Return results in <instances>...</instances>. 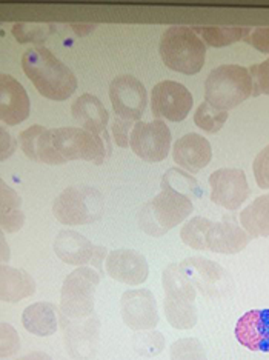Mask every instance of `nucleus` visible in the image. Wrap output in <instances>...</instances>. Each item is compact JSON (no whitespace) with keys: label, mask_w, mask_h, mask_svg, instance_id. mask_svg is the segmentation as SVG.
<instances>
[{"label":"nucleus","mask_w":269,"mask_h":360,"mask_svg":"<svg viewBox=\"0 0 269 360\" xmlns=\"http://www.w3.org/2000/svg\"><path fill=\"white\" fill-rule=\"evenodd\" d=\"M163 290H165L166 321L177 330H191L197 323L195 308V288L192 282L183 274L178 264H171L163 271Z\"/></svg>","instance_id":"obj_4"},{"label":"nucleus","mask_w":269,"mask_h":360,"mask_svg":"<svg viewBox=\"0 0 269 360\" xmlns=\"http://www.w3.org/2000/svg\"><path fill=\"white\" fill-rule=\"evenodd\" d=\"M240 224L251 237H269V194L260 195L240 212Z\"/></svg>","instance_id":"obj_25"},{"label":"nucleus","mask_w":269,"mask_h":360,"mask_svg":"<svg viewBox=\"0 0 269 360\" xmlns=\"http://www.w3.org/2000/svg\"><path fill=\"white\" fill-rule=\"evenodd\" d=\"M235 338L244 348L269 353V309H252L239 319Z\"/></svg>","instance_id":"obj_19"},{"label":"nucleus","mask_w":269,"mask_h":360,"mask_svg":"<svg viewBox=\"0 0 269 360\" xmlns=\"http://www.w3.org/2000/svg\"><path fill=\"white\" fill-rule=\"evenodd\" d=\"M54 252L65 264L76 266L93 265L99 273H102V264L108 257L107 248L94 245L86 237L72 230H63L57 234Z\"/></svg>","instance_id":"obj_10"},{"label":"nucleus","mask_w":269,"mask_h":360,"mask_svg":"<svg viewBox=\"0 0 269 360\" xmlns=\"http://www.w3.org/2000/svg\"><path fill=\"white\" fill-rule=\"evenodd\" d=\"M243 40L257 51L269 54V28H244Z\"/></svg>","instance_id":"obj_34"},{"label":"nucleus","mask_w":269,"mask_h":360,"mask_svg":"<svg viewBox=\"0 0 269 360\" xmlns=\"http://www.w3.org/2000/svg\"><path fill=\"white\" fill-rule=\"evenodd\" d=\"M22 208V198L11 186L5 182L0 184V214L11 211H19Z\"/></svg>","instance_id":"obj_35"},{"label":"nucleus","mask_w":269,"mask_h":360,"mask_svg":"<svg viewBox=\"0 0 269 360\" xmlns=\"http://www.w3.org/2000/svg\"><path fill=\"white\" fill-rule=\"evenodd\" d=\"M37 285L32 277L19 268L2 266L0 269V297L4 302H18L31 297L36 292Z\"/></svg>","instance_id":"obj_24"},{"label":"nucleus","mask_w":269,"mask_h":360,"mask_svg":"<svg viewBox=\"0 0 269 360\" xmlns=\"http://www.w3.org/2000/svg\"><path fill=\"white\" fill-rule=\"evenodd\" d=\"M60 326L65 333V347L71 357L86 360L96 354L100 340V321L97 314L79 321L60 314Z\"/></svg>","instance_id":"obj_11"},{"label":"nucleus","mask_w":269,"mask_h":360,"mask_svg":"<svg viewBox=\"0 0 269 360\" xmlns=\"http://www.w3.org/2000/svg\"><path fill=\"white\" fill-rule=\"evenodd\" d=\"M192 31L197 34L205 45L220 48L239 42L243 39L242 27H194Z\"/></svg>","instance_id":"obj_26"},{"label":"nucleus","mask_w":269,"mask_h":360,"mask_svg":"<svg viewBox=\"0 0 269 360\" xmlns=\"http://www.w3.org/2000/svg\"><path fill=\"white\" fill-rule=\"evenodd\" d=\"M0 224L6 233H18L25 225V212L22 210L0 214Z\"/></svg>","instance_id":"obj_37"},{"label":"nucleus","mask_w":269,"mask_h":360,"mask_svg":"<svg viewBox=\"0 0 269 360\" xmlns=\"http://www.w3.org/2000/svg\"><path fill=\"white\" fill-rule=\"evenodd\" d=\"M105 269L114 281L125 285H142L150 276V264L140 252L129 248L111 251L105 260Z\"/></svg>","instance_id":"obj_16"},{"label":"nucleus","mask_w":269,"mask_h":360,"mask_svg":"<svg viewBox=\"0 0 269 360\" xmlns=\"http://www.w3.org/2000/svg\"><path fill=\"white\" fill-rule=\"evenodd\" d=\"M99 282L100 273L88 266H80L68 274L60 291V314L74 321L96 314V291Z\"/></svg>","instance_id":"obj_8"},{"label":"nucleus","mask_w":269,"mask_h":360,"mask_svg":"<svg viewBox=\"0 0 269 360\" xmlns=\"http://www.w3.org/2000/svg\"><path fill=\"white\" fill-rule=\"evenodd\" d=\"M133 347L137 354L143 357H154L165 348V338L159 331H140L134 334Z\"/></svg>","instance_id":"obj_28"},{"label":"nucleus","mask_w":269,"mask_h":360,"mask_svg":"<svg viewBox=\"0 0 269 360\" xmlns=\"http://www.w3.org/2000/svg\"><path fill=\"white\" fill-rule=\"evenodd\" d=\"M110 99L117 117L134 122L143 116L148 103V93L140 80L126 75L111 82Z\"/></svg>","instance_id":"obj_13"},{"label":"nucleus","mask_w":269,"mask_h":360,"mask_svg":"<svg viewBox=\"0 0 269 360\" xmlns=\"http://www.w3.org/2000/svg\"><path fill=\"white\" fill-rule=\"evenodd\" d=\"M22 68L46 99L67 101L76 93V75L48 48L32 46L27 50L22 56Z\"/></svg>","instance_id":"obj_1"},{"label":"nucleus","mask_w":269,"mask_h":360,"mask_svg":"<svg viewBox=\"0 0 269 360\" xmlns=\"http://www.w3.org/2000/svg\"><path fill=\"white\" fill-rule=\"evenodd\" d=\"M171 360H206L205 349L200 340L194 338L178 339L171 345L169 351Z\"/></svg>","instance_id":"obj_29"},{"label":"nucleus","mask_w":269,"mask_h":360,"mask_svg":"<svg viewBox=\"0 0 269 360\" xmlns=\"http://www.w3.org/2000/svg\"><path fill=\"white\" fill-rule=\"evenodd\" d=\"M252 237L234 222H213L211 220L205 236V251L220 255H237L247 248Z\"/></svg>","instance_id":"obj_18"},{"label":"nucleus","mask_w":269,"mask_h":360,"mask_svg":"<svg viewBox=\"0 0 269 360\" xmlns=\"http://www.w3.org/2000/svg\"><path fill=\"white\" fill-rule=\"evenodd\" d=\"M160 56L168 68L186 76L197 75L206 59V45L192 28H168L160 39Z\"/></svg>","instance_id":"obj_3"},{"label":"nucleus","mask_w":269,"mask_h":360,"mask_svg":"<svg viewBox=\"0 0 269 360\" xmlns=\"http://www.w3.org/2000/svg\"><path fill=\"white\" fill-rule=\"evenodd\" d=\"M22 323L31 334L39 335V338H48L59 328L60 313L53 304L37 302L23 311Z\"/></svg>","instance_id":"obj_23"},{"label":"nucleus","mask_w":269,"mask_h":360,"mask_svg":"<svg viewBox=\"0 0 269 360\" xmlns=\"http://www.w3.org/2000/svg\"><path fill=\"white\" fill-rule=\"evenodd\" d=\"M192 94L185 85L174 80H163L154 86L151 96L152 114L171 122H182L192 108Z\"/></svg>","instance_id":"obj_12"},{"label":"nucleus","mask_w":269,"mask_h":360,"mask_svg":"<svg viewBox=\"0 0 269 360\" xmlns=\"http://www.w3.org/2000/svg\"><path fill=\"white\" fill-rule=\"evenodd\" d=\"M129 146L145 162H162L171 150V131L162 119L137 122L129 136Z\"/></svg>","instance_id":"obj_9"},{"label":"nucleus","mask_w":269,"mask_h":360,"mask_svg":"<svg viewBox=\"0 0 269 360\" xmlns=\"http://www.w3.org/2000/svg\"><path fill=\"white\" fill-rule=\"evenodd\" d=\"M209 185L213 188L211 200L231 211L239 210L251 194L247 174L237 168L214 171L209 176Z\"/></svg>","instance_id":"obj_15"},{"label":"nucleus","mask_w":269,"mask_h":360,"mask_svg":"<svg viewBox=\"0 0 269 360\" xmlns=\"http://www.w3.org/2000/svg\"><path fill=\"white\" fill-rule=\"evenodd\" d=\"M249 75L252 79V96H269V59L258 65H252Z\"/></svg>","instance_id":"obj_31"},{"label":"nucleus","mask_w":269,"mask_h":360,"mask_svg":"<svg viewBox=\"0 0 269 360\" xmlns=\"http://www.w3.org/2000/svg\"><path fill=\"white\" fill-rule=\"evenodd\" d=\"M50 142L65 163L70 160H88L102 165L111 155L110 137H97L84 128H53L50 129Z\"/></svg>","instance_id":"obj_6"},{"label":"nucleus","mask_w":269,"mask_h":360,"mask_svg":"<svg viewBox=\"0 0 269 360\" xmlns=\"http://www.w3.org/2000/svg\"><path fill=\"white\" fill-rule=\"evenodd\" d=\"M252 171H254V177L257 185L262 190L269 188V145L257 154V158L252 163Z\"/></svg>","instance_id":"obj_33"},{"label":"nucleus","mask_w":269,"mask_h":360,"mask_svg":"<svg viewBox=\"0 0 269 360\" xmlns=\"http://www.w3.org/2000/svg\"><path fill=\"white\" fill-rule=\"evenodd\" d=\"M6 256H8V247H6V242L2 237V262L6 260Z\"/></svg>","instance_id":"obj_40"},{"label":"nucleus","mask_w":269,"mask_h":360,"mask_svg":"<svg viewBox=\"0 0 269 360\" xmlns=\"http://www.w3.org/2000/svg\"><path fill=\"white\" fill-rule=\"evenodd\" d=\"M19 360H53V359L45 353H31V354L20 357Z\"/></svg>","instance_id":"obj_39"},{"label":"nucleus","mask_w":269,"mask_h":360,"mask_svg":"<svg viewBox=\"0 0 269 360\" xmlns=\"http://www.w3.org/2000/svg\"><path fill=\"white\" fill-rule=\"evenodd\" d=\"M19 348L20 339L18 331L6 322L0 323V351H2V357L14 354Z\"/></svg>","instance_id":"obj_32"},{"label":"nucleus","mask_w":269,"mask_h":360,"mask_svg":"<svg viewBox=\"0 0 269 360\" xmlns=\"http://www.w3.org/2000/svg\"><path fill=\"white\" fill-rule=\"evenodd\" d=\"M173 158L178 167L188 169L190 173H199L213 159V150L208 139L190 133L176 142Z\"/></svg>","instance_id":"obj_20"},{"label":"nucleus","mask_w":269,"mask_h":360,"mask_svg":"<svg viewBox=\"0 0 269 360\" xmlns=\"http://www.w3.org/2000/svg\"><path fill=\"white\" fill-rule=\"evenodd\" d=\"M194 210L188 194L169 185H162V191L146 202L138 212V226L146 234L162 237L181 225Z\"/></svg>","instance_id":"obj_2"},{"label":"nucleus","mask_w":269,"mask_h":360,"mask_svg":"<svg viewBox=\"0 0 269 360\" xmlns=\"http://www.w3.org/2000/svg\"><path fill=\"white\" fill-rule=\"evenodd\" d=\"M31 103L27 89L18 79L4 75L0 77V114L6 125H19L29 116Z\"/></svg>","instance_id":"obj_17"},{"label":"nucleus","mask_w":269,"mask_h":360,"mask_svg":"<svg viewBox=\"0 0 269 360\" xmlns=\"http://www.w3.org/2000/svg\"><path fill=\"white\" fill-rule=\"evenodd\" d=\"M252 96L249 70L242 65H222L209 72L205 80V102L228 111Z\"/></svg>","instance_id":"obj_5"},{"label":"nucleus","mask_w":269,"mask_h":360,"mask_svg":"<svg viewBox=\"0 0 269 360\" xmlns=\"http://www.w3.org/2000/svg\"><path fill=\"white\" fill-rule=\"evenodd\" d=\"M103 195L93 186H70L57 195L53 214L62 225H88L100 219Z\"/></svg>","instance_id":"obj_7"},{"label":"nucleus","mask_w":269,"mask_h":360,"mask_svg":"<svg viewBox=\"0 0 269 360\" xmlns=\"http://www.w3.org/2000/svg\"><path fill=\"white\" fill-rule=\"evenodd\" d=\"M181 269L194 286H199L203 294H216L217 283L226 279L225 269L216 262L203 257H190L183 260Z\"/></svg>","instance_id":"obj_22"},{"label":"nucleus","mask_w":269,"mask_h":360,"mask_svg":"<svg viewBox=\"0 0 269 360\" xmlns=\"http://www.w3.org/2000/svg\"><path fill=\"white\" fill-rule=\"evenodd\" d=\"M120 313L126 326L134 331H150L160 321L156 297L146 288L125 291L120 300Z\"/></svg>","instance_id":"obj_14"},{"label":"nucleus","mask_w":269,"mask_h":360,"mask_svg":"<svg viewBox=\"0 0 269 360\" xmlns=\"http://www.w3.org/2000/svg\"><path fill=\"white\" fill-rule=\"evenodd\" d=\"M15 146H18L15 139L8 133L5 127L0 128V151H2L0 153V159L5 160L10 158V155H13L15 151Z\"/></svg>","instance_id":"obj_38"},{"label":"nucleus","mask_w":269,"mask_h":360,"mask_svg":"<svg viewBox=\"0 0 269 360\" xmlns=\"http://www.w3.org/2000/svg\"><path fill=\"white\" fill-rule=\"evenodd\" d=\"M228 120V112L214 108L213 105H209L208 102H203L199 105L197 111L194 114V122L195 125L202 128L206 133H218L220 129L223 128Z\"/></svg>","instance_id":"obj_27"},{"label":"nucleus","mask_w":269,"mask_h":360,"mask_svg":"<svg viewBox=\"0 0 269 360\" xmlns=\"http://www.w3.org/2000/svg\"><path fill=\"white\" fill-rule=\"evenodd\" d=\"M48 27L44 25H31V23H15L13 28V36L18 39V42H37L42 44L48 36Z\"/></svg>","instance_id":"obj_30"},{"label":"nucleus","mask_w":269,"mask_h":360,"mask_svg":"<svg viewBox=\"0 0 269 360\" xmlns=\"http://www.w3.org/2000/svg\"><path fill=\"white\" fill-rule=\"evenodd\" d=\"M71 114L77 124L97 137H110L107 127L110 114L103 103L93 94H81L72 103Z\"/></svg>","instance_id":"obj_21"},{"label":"nucleus","mask_w":269,"mask_h":360,"mask_svg":"<svg viewBox=\"0 0 269 360\" xmlns=\"http://www.w3.org/2000/svg\"><path fill=\"white\" fill-rule=\"evenodd\" d=\"M134 122L133 120H126L122 117H116L112 122V137L114 141L122 148H128L129 146V136H131V131L134 128Z\"/></svg>","instance_id":"obj_36"}]
</instances>
